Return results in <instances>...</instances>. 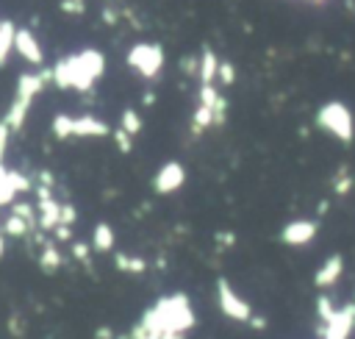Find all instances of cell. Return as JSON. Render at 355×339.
<instances>
[{"instance_id": "6da1fadb", "label": "cell", "mask_w": 355, "mask_h": 339, "mask_svg": "<svg viewBox=\"0 0 355 339\" xmlns=\"http://www.w3.org/2000/svg\"><path fill=\"white\" fill-rule=\"evenodd\" d=\"M103 56L97 50H83V53H75V56H67L61 58L50 75L55 81V86L61 89H78V92H89L92 83L103 75Z\"/></svg>"}, {"instance_id": "7a4b0ae2", "label": "cell", "mask_w": 355, "mask_h": 339, "mask_svg": "<svg viewBox=\"0 0 355 339\" xmlns=\"http://www.w3.org/2000/svg\"><path fill=\"white\" fill-rule=\"evenodd\" d=\"M316 122H319V128H324L327 133H333V136L341 139V142H352V136H355L352 114H349V108H347L344 103H338V100L324 103V106L319 108V114H316Z\"/></svg>"}, {"instance_id": "3957f363", "label": "cell", "mask_w": 355, "mask_h": 339, "mask_svg": "<svg viewBox=\"0 0 355 339\" xmlns=\"http://www.w3.org/2000/svg\"><path fill=\"white\" fill-rule=\"evenodd\" d=\"M216 303H219V311L227 320H233V322H247L250 325V320L255 317L252 314V306L230 286L227 278H216Z\"/></svg>"}, {"instance_id": "277c9868", "label": "cell", "mask_w": 355, "mask_h": 339, "mask_svg": "<svg viewBox=\"0 0 355 339\" xmlns=\"http://www.w3.org/2000/svg\"><path fill=\"white\" fill-rule=\"evenodd\" d=\"M128 64H130L139 75L155 78L158 69L164 67V53H161L158 44H136V47H130V53H128Z\"/></svg>"}, {"instance_id": "5b68a950", "label": "cell", "mask_w": 355, "mask_h": 339, "mask_svg": "<svg viewBox=\"0 0 355 339\" xmlns=\"http://www.w3.org/2000/svg\"><path fill=\"white\" fill-rule=\"evenodd\" d=\"M352 331H355V300L347 306H338L336 314L322 325L319 336L322 339H349Z\"/></svg>"}, {"instance_id": "8992f818", "label": "cell", "mask_w": 355, "mask_h": 339, "mask_svg": "<svg viewBox=\"0 0 355 339\" xmlns=\"http://www.w3.org/2000/svg\"><path fill=\"white\" fill-rule=\"evenodd\" d=\"M183 183H186V170H183V164H178V161H166V164L155 172V178H153V186H155L158 195H172V192H178Z\"/></svg>"}, {"instance_id": "52a82bcc", "label": "cell", "mask_w": 355, "mask_h": 339, "mask_svg": "<svg viewBox=\"0 0 355 339\" xmlns=\"http://www.w3.org/2000/svg\"><path fill=\"white\" fill-rule=\"evenodd\" d=\"M319 233V225L313 220H291L283 225L280 231V239L283 245H291V247H302L308 242H313V236Z\"/></svg>"}, {"instance_id": "ba28073f", "label": "cell", "mask_w": 355, "mask_h": 339, "mask_svg": "<svg viewBox=\"0 0 355 339\" xmlns=\"http://www.w3.org/2000/svg\"><path fill=\"white\" fill-rule=\"evenodd\" d=\"M341 275H344V256H341V253H333V256H327V258L322 261V267L313 272V286L330 289Z\"/></svg>"}, {"instance_id": "9c48e42d", "label": "cell", "mask_w": 355, "mask_h": 339, "mask_svg": "<svg viewBox=\"0 0 355 339\" xmlns=\"http://www.w3.org/2000/svg\"><path fill=\"white\" fill-rule=\"evenodd\" d=\"M14 50H17L25 61H31V64H42V44L36 42V36H33L28 28H17Z\"/></svg>"}, {"instance_id": "30bf717a", "label": "cell", "mask_w": 355, "mask_h": 339, "mask_svg": "<svg viewBox=\"0 0 355 339\" xmlns=\"http://www.w3.org/2000/svg\"><path fill=\"white\" fill-rule=\"evenodd\" d=\"M47 78H53L50 72H42V75H33V72H25L19 75L17 81V100H25V103H33V97L42 92V86L47 83Z\"/></svg>"}, {"instance_id": "8fae6325", "label": "cell", "mask_w": 355, "mask_h": 339, "mask_svg": "<svg viewBox=\"0 0 355 339\" xmlns=\"http://www.w3.org/2000/svg\"><path fill=\"white\" fill-rule=\"evenodd\" d=\"M114 242H116L114 228H111L108 222H97L94 231H92V250H97V253H111V250H114Z\"/></svg>"}, {"instance_id": "7c38bea8", "label": "cell", "mask_w": 355, "mask_h": 339, "mask_svg": "<svg viewBox=\"0 0 355 339\" xmlns=\"http://www.w3.org/2000/svg\"><path fill=\"white\" fill-rule=\"evenodd\" d=\"M219 58H216V53H211V50H205L202 56H200V72H197V78H200V86H208V83H214V78L219 75Z\"/></svg>"}, {"instance_id": "4fadbf2b", "label": "cell", "mask_w": 355, "mask_h": 339, "mask_svg": "<svg viewBox=\"0 0 355 339\" xmlns=\"http://www.w3.org/2000/svg\"><path fill=\"white\" fill-rule=\"evenodd\" d=\"M108 125L97 117H75V136H105Z\"/></svg>"}, {"instance_id": "5bb4252c", "label": "cell", "mask_w": 355, "mask_h": 339, "mask_svg": "<svg viewBox=\"0 0 355 339\" xmlns=\"http://www.w3.org/2000/svg\"><path fill=\"white\" fill-rule=\"evenodd\" d=\"M114 267L128 272V275H141L147 270V261L141 256H133V253H114Z\"/></svg>"}, {"instance_id": "9a60e30c", "label": "cell", "mask_w": 355, "mask_h": 339, "mask_svg": "<svg viewBox=\"0 0 355 339\" xmlns=\"http://www.w3.org/2000/svg\"><path fill=\"white\" fill-rule=\"evenodd\" d=\"M28 108H31V103H25V100H14L11 103V108L6 111V125L11 128V131H19L22 128V122H25V117H28Z\"/></svg>"}, {"instance_id": "2e32d148", "label": "cell", "mask_w": 355, "mask_h": 339, "mask_svg": "<svg viewBox=\"0 0 355 339\" xmlns=\"http://www.w3.org/2000/svg\"><path fill=\"white\" fill-rule=\"evenodd\" d=\"M61 264H64L61 253L55 250V245H50V242H47V245L42 247V253H39V267H42L44 272H55Z\"/></svg>"}, {"instance_id": "e0dca14e", "label": "cell", "mask_w": 355, "mask_h": 339, "mask_svg": "<svg viewBox=\"0 0 355 339\" xmlns=\"http://www.w3.org/2000/svg\"><path fill=\"white\" fill-rule=\"evenodd\" d=\"M14 36H17V28L11 22H0V64H6V58L14 47Z\"/></svg>"}, {"instance_id": "ac0fdd59", "label": "cell", "mask_w": 355, "mask_h": 339, "mask_svg": "<svg viewBox=\"0 0 355 339\" xmlns=\"http://www.w3.org/2000/svg\"><path fill=\"white\" fill-rule=\"evenodd\" d=\"M53 131H55L58 139H69V136H75V117H69V114H58V117L53 119Z\"/></svg>"}, {"instance_id": "d6986e66", "label": "cell", "mask_w": 355, "mask_h": 339, "mask_svg": "<svg viewBox=\"0 0 355 339\" xmlns=\"http://www.w3.org/2000/svg\"><path fill=\"white\" fill-rule=\"evenodd\" d=\"M119 128H122L125 133L136 136V133L141 131V119H139V114H136L133 108H125V111H122V122H119Z\"/></svg>"}, {"instance_id": "ffe728a7", "label": "cell", "mask_w": 355, "mask_h": 339, "mask_svg": "<svg viewBox=\"0 0 355 339\" xmlns=\"http://www.w3.org/2000/svg\"><path fill=\"white\" fill-rule=\"evenodd\" d=\"M336 314V303L327 297V295H322V297H316V317L322 320V325L330 320Z\"/></svg>"}, {"instance_id": "44dd1931", "label": "cell", "mask_w": 355, "mask_h": 339, "mask_svg": "<svg viewBox=\"0 0 355 339\" xmlns=\"http://www.w3.org/2000/svg\"><path fill=\"white\" fill-rule=\"evenodd\" d=\"M8 183L14 186V192H17V195H19V192H28V189L33 186V183L19 172V170H8Z\"/></svg>"}, {"instance_id": "7402d4cb", "label": "cell", "mask_w": 355, "mask_h": 339, "mask_svg": "<svg viewBox=\"0 0 355 339\" xmlns=\"http://www.w3.org/2000/svg\"><path fill=\"white\" fill-rule=\"evenodd\" d=\"M75 220H78V211H75L69 203H61V220H58V225H69V228H72Z\"/></svg>"}, {"instance_id": "603a6c76", "label": "cell", "mask_w": 355, "mask_h": 339, "mask_svg": "<svg viewBox=\"0 0 355 339\" xmlns=\"http://www.w3.org/2000/svg\"><path fill=\"white\" fill-rule=\"evenodd\" d=\"M72 256H75L80 264H89V245H86V242H75V245H72Z\"/></svg>"}, {"instance_id": "cb8c5ba5", "label": "cell", "mask_w": 355, "mask_h": 339, "mask_svg": "<svg viewBox=\"0 0 355 339\" xmlns=\"http://www.w3.org/2000/svg\"><path fill=\"white\" fill-rule=\"evenodd\" d=\"M233 78H236V69H233V64L222 61V64H219V81H222V83H233Z\"/></svg>"}, {"instance_id": "d4e9b609", "label": "cell", "mask_w": 355, "mask_h": 339, "mask_svg": "<svg viewBox=\"0 0 355 339\" xmlns=\"http://www.w3.org/2000/svg\"><path fill=\"white\" fill-rule=\"evenodd\" d=\"M349 189H352V178H349V175L344 172V178H338V181H336V186H333V192H336V195H347Z\"/></svg>"}, {"instance_id": "484cf974", "label": "cell", "mask_w": 355, "mask_h": 339, "mask_svg": "<svg viewBox=\"0 0 355 339\" xmlns=\"http://www.w3.org/2000/svg\"><path fill=\"white\" fill-rule=\"evenodd\" d=\"M116 144H119V150L128 153V150H130V133H125V131L119 128V131H116Z\"/></svg>"}, {"instance_id": "4316f807", "label": "cell", "mask_w": 355, "mask_h": 339, "mask_svg": "<svg viewBox=\"0 0 355 339\" xmlns=\"http://www.w3.org/2000/svg\"><path fill=\"white\" fill-rule=\"evenodd\" d=\"M216 242H219L222 247H230V245H236V233H227V231H219V233H216Z\"/></svg>"}, {"instance_id": "83f0119b", "label": "cell", "mask_w": 355, "mask_h": 339, "mask_svg": "<svg viewBox=\"0 0 355 339\" xmlns=\"http://www.w3.org/2000/svg\"><path fill=\"white\" fill-rule=\"evenodd\" d=\"M55 239H61V242H67V239H72V228L69 225H55Z\"/></svg>"}, {"instance_id": "f1b7e54d", "label": "cell", "mask_w": 355, "mask_h": 339, "mask_svg": "<svg viewBox=\"0 0 355 339\" xmlns=\"http://www.w3.org/2000/svg\"><path fill=\"white\" fill-rule=\"evenodd\" d=\"M8 133H11V128L6 125V119H0V147L6 150V142H8Z\"/></svg>"}, {"instance_id": "f546056e", "label": "cell", "mask_w": 355, "mask_h": 339, "mask_svg": "<svg viewBox=\"0 0 355 339\" xmlns=\"http://www.w3.org/2000/svg\"><path fill=\"white\" fill-rule=\"evenodd\" d=\"M250 325H252V328H258V331H263V328H266V320H263V317H252V320H250Z\"/></svg>"}, {"instance_id": "4dcf8cb0", "label": "cell", "mask_w": 355, "mask_h": 339, "mask_svg": "<svg viewBox=\"0 0 355 339\" xmlns=\"http://www.w3.org/2000/svg\"><path fill=\"white\" fill-rule=\"evenodd\" d=\"M97 339H114L111 328H100V331H97Z\"/></svg>"}, {"instance_id": "1f68e13d", "label": "cell", "mask_w": 355, "mask_h": 339, "mask_svg": "<svg viewBox=\"0 0 355 339\" xmlns=\"http://www.w3.org/2000/svg\"><path fill=\"white\" fill-rule=\"evenodd\" d=\"M3 253H6V242H3V233H0V258H3Z\"/></svg>"}]
</instances>
